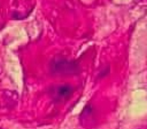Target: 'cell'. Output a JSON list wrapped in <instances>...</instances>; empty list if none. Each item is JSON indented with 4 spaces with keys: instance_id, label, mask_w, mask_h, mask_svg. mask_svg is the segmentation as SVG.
Segmentation results:
<instances>
[{
    "instance_id": "1",
    "label": "cell",
    "mask_w": 147,
    "mask_h": 129,
    "mask_svg": "<svg viewBox=\"0 0 147 129\" xmlns=\"http://www.w3.org/2000/svg\"><path fill=\"white\" fill-rule=\"evenodd\" d=\"M50 69L52 73L59 76L77 75L81 70L78 62L63 57L53 59L50 63Z\"/></svg>"
},
{
    "instance_id": "2",
    "label": "cell",
    "mask_w": 147,
    "mask_h": 129,
    "mask_svg": "<svg viewBox=\"0 0 147 129\" xmlns=\"http://www.w3.org/2000/svg\"><path fill=\"white\" fill-rule=\"evenodd\" d=\"M73 93V87L70 84H62L56 87L54 95L58 99H66Z\"/></svg>"
}]
</instances>
